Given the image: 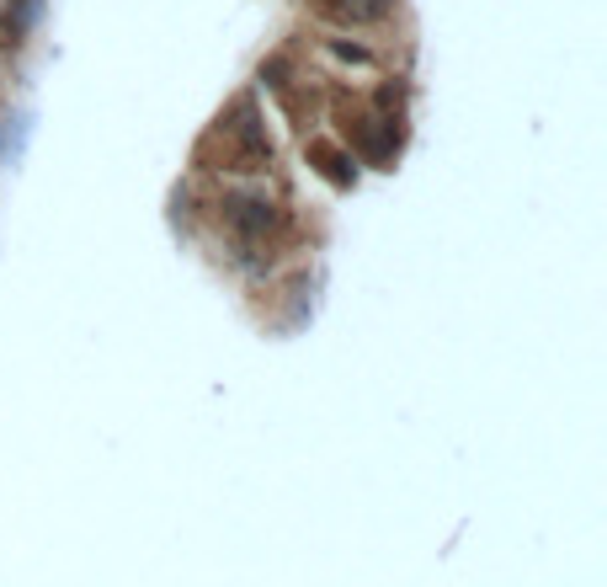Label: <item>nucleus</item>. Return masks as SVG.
Returning a JSON list of instances; mask_svg holds the SVG:
<instances>
[{
	"label": "nucleus",
	"instance_id": "nucleus-1",
	"mask_svg": "<svg viewBox=\"0 0 607 587\" xmlns=\"http://www.w3.org/2000/svg\"><path fill=\"white\" fill-rule=\"evenodd\" d=\"M230 225L245 230V235H261V230H272V209L261 198H235L230 204Z\"/></svg>",
	"mask_w": 607,
	"mask_h": 587
},
{
	"label": "nucleus",
	"instance_id": "nucleus-2",
	"mask_svg": "<svg viewBox=\"0 0 607 587\" xmlns=\"http://www.w3.org/2000/svg\"><path fill=\"white\" fill-rule=\"evenodd\" d=\"M38 11H43V0H11V5H5V38H22V33H33Z\"/></svg>",
	"mask_w": 607,
	"mask_h": 587
},
{
	"label": "nucleus",
	"instance_id": "nucleus-3",
	"mask_svg": "<svg viewBox=\"0 0 607 587\" xmlns=\"http://www.w3.org/2000/svg\"><path fill=\"white\" fill-rule=\"evenodd\" d=\"M310 161H315V166H320L325 176L336 182V187H347V182H352V166H347L336 150H325V145H310Z\"/></svg>",
	"mask_w": 607,
	"mask_h": 587
}]
</instances>
